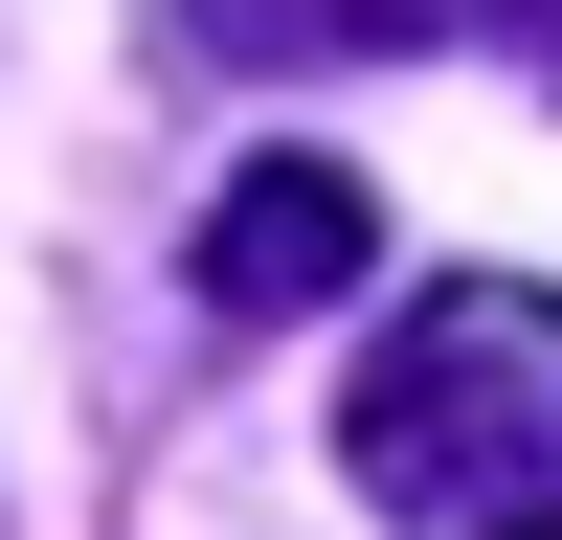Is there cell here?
Returning <instances> with one entry per match:
<instances>
[{"instance_id": "1", "label": "cell", "mask_w": 562, "mask_h": 540, "mask_svg": "<svg viewBox=\"0 0 562 540\" xmlns=\"http://www.w3.org/2000/svg\"><path fill=\"white\" fill-rule=\"evenodd\" d=\"M338 473L405 540H562V293H518V270L405 293L338 383Z\"/></svg>"}, {"instance_id": "2", "label": "cell", "mask_w": 562, "mask_h": 540, "mask_svg": "<svg viewBox=\"0 0 562 540\" xmlns=\"http://www.w3.org/2000/svg\"><path fill=\"white\" fill-rule=\"evenodd\" d=\"M135 23L180 68H428V45H473V68L562 90V0H135Z\"/></svg>"}, {"instance_id": "3", "label": "cell", "mask_w": 562, "mask_h": 540, "mask_svg": "<svg viewBox=\"0 0 562 540\" xmlns=\"http://www.w3.org/2000/svg\"><path fill=\"white\" fill-rule=\"evenodd\" d=\"M360 270H383V203H360L338 158H248L203 203V315L225 338H270V315H338Z\"/></svg>"}]
</instances>
